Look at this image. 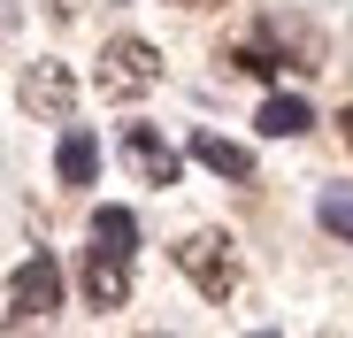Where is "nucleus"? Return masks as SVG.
Instances as JSON below:
<instances>
[{"instance_id":"obj_1","label":"nucleus","mask_w":353,"mask_h":338,"mask_svg":"<svg viewBox=\"0 0 353 338\" xmlns=\"http://www.w3.org/2000/svg\"><path fill=\"white\" fill-rule=\"evenodd\" d=\"M161 85V54L146 46V39H108L100 46V92L108 100H139V92H154Z\"/></svg>"},{"instance_id":"obj_2","label":"nucleus","mask_w":353,"mask_h":338,"mask_svg":"<svg viewBox=\"0 0 353 338\" xmlns=\"http://www.w3.org/2000/svg\"><path fill=\"white\" fill-rule=\"evenodd\" d=\"M176 269H185L208 300H230V292H239V254H230L223 231H192L185 246H176Z\"/></svg>"},{"instance_id":"obj_3","label":"nucleus","mask_w":353,"mask_h":338,"mask_svg":"<svg viewBox=\"0 0 353 338\" xmlns=\"http://www.w3.org/2000/svg\"><path fill=\"white\" fill-rule=\"evenodd\" d=\"M62 308V269H54V254H31L8 269V323H31V315H54Z\"/></svg>"},{"instance_id":"obj_4","label":"nucleus","mask_w":353,"mask_h":338,"mask_svg":"<svg viewBox=\"0 0 353 338\" xmlns=\"http://www.w3.org/2000/svg\"><path fill=\"white\" fill-rule=\"evenodd\" d=\"M85 300L108 315V308H131V254H115V246H85Z\"/></svg>"},{"instance_id":"obj_5","label":"nucleus","mask_w":353,"mask_h":338,"mask_svg":"<svg viewBox=\"0 0 353 338\" xmlns=\"http://www.w3.org/2000/svg\"><path fill=\"white\" fill-rule=\"evenodd\" d=\"M123 161L139 169L146 185H176V169H185V161H176V146H169L154 123H131V131H123Z\"/></svg>"},{"instance_id":"obj_6","label":"nucleus","mask_w":353,"mask_h":338,"mask_svg":"<svg viewBox=\"0 0 353 338\" xmlns=\"http://www.w3.org/2000/svg\"><path fill=\"white\" fill-rule=\"evenodd\" d=\"M192 161L215 169V177H230V185H254V154L239 139H223V131H192Z\"/></svg>"},{"instance_id":"obj_7","label":"nucleus","mask_w":353,"mask_h":338,"mask_svg":"<svg viewBox=\"0 0 353 338\" xmlns=\"http://www.w3.org/2000/svg\"><path fill=\"white\" fill-rule=\"evenodd\" d=\"M54 177L62 185H92L100 177V139L85 123H62V146H54Z\"/></svg>"},{"instance_id":"obj_8","label":"nucleus","mask_w":353,"mask_h":338,"mask_svg":"<svg viewBox=\"0 0 353 338\" xmlns=\"http://www.w3.org/2000/svg\"><path fill=\"white\" fill-rule=\"evenodd\" d=\"M254 123H261V139H300V131H315V108L300 92H269Z\"/></svg>"},{"instance_id":"obj_9","label":"nucleus","mask_w":353,"mask_h":338,"mask_svg":"<svg viewBox=\"0 0 353 338\" xmlns=\"http://www.w3.org/2000/svg\"><path fill=\"white\" fill-rule=\"evenodd\" d=\"M23 100L46 108L54 123H70V70H62V62H39V70L23 77Z\"/></svg>"},{"instance_id":"obj_10","label":"nucleus","mask_w":353,"mask_h":338,"mask_svg":"<svg viewBox=\"0 0 353 338\" xmlns=\"http://www.w3.org/2000/svg\"><path fill=\"white\" fill-rule=\"evenodd\" d=\"M92 239L115 246V254H139V215H131V208H100V215H92Z\"/></svg>"},{"instance_id":"obj_11","label":"nucleus","mask_w":353,"mask_h":338,"mask_svg":"<svg viewBox=\"0 0 353 338\" xmlns=\"http://www.w3.org/2000/svg\"><path fill=\"white\" fill-rule=\"evenodd\" d=\"M315 215H323V231H330V239H345V246H353V185H323Z\"/></svg>"},{"instance_id":"obj_12","label":"nucleus","mask_w":353,"mask_h":338,"mask_svg":"<svg viewBox=\"0 0 353 338\" xmlns=\"http://www.w3.org/2000/svg\"><path fill=\"white\" fill-rule=\"evenodd\" d=\"M239 70H254V77H276L284 62H276V54H269V46H239Z\"/></svg>"},{"instance_id":"obj_13","label":"nucleus","mask_w":353,"mask_h":338,"mask_svg":"<svg viewBox=\"0 0 353 338\" xmlns=\"http://www.w3.org/2000/svg\"><path fill=\"white\" fill-rule=\"evenodd\" d=\"M46 8H54V16H62V23H70V16H77V8H85V0H46Z\"/></svg>"},{"instance_id":"obj_14","label":"nucleus","mask_w":353,"mask_h":338,"mask_svg":"<svg viewBox=\"0 0 353 338\" xmlns=\"http://www.w3.org/2000/svg\"><path fill=\"white\" fill-rule=\"evenodd\" d=\"M338 131H345V146H353V108H345V116H338Z\"/></svg>"}]
</instances>
